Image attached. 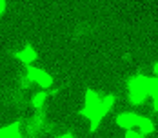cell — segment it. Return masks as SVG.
Masks as SVG:
<instances>
[{"label":"cell","mask_w":158,"mask_h":138,"mask_svg":"<svg viewBox=\"0 0 158 138\" xmlns=\"http://www.w3.org/2000/svg\"><path fill=\"white\" fill-rule=\"evenodd\" d=\"M22 135H24V131H22V125L18 122L0 127V138H20Z\"/></svg>","instance_id":"cell-7"},{"label":"cell","mask_w":158,"mask_h":138,"mask_svg":"<svg viewBox=\"0 0 158 138\" xmlns=\"http://www.w3.org/2000/svg\"><path fill=\"white\" fill-rule=\"evenodd\" d=\"M114 100H116L114 94H106V96H102V94L96 93L95 89H87V91H85L82 115L89 120V129H91L93 133L100 127L104 116H106V115L109 113V109L114 106Z\"/></svg>","instance_id":"cell-1"},{"label":"cell","mask_w":158,"mask_h":138,"mask_svg":"<svg viewBox=\"0 0 158 138\" xmlns=\"http://www.w3.org/2000/svg\"><path fill=\"white\" fill-rule=\"evenodd\" d=\"M153 75H155V77H158V62L153 65Z\"/></svg>","instance_id":"cell-13"},{"label":"cell","mask_w":158,"mask_h":138,"mask_svg":"<svg viewBox=\"0 0 158 138\" xmlns=\"http://www.w3.org/2000/svg\"><path fill=\"white\" fill-rule=\"evenodd\" d=\"M26 75L31 80V84H36V86H40V87H44V89H51V87H53V77L49 75L46 69H42V67L27 65Z\"/></svg>","instance_id":"cell-3"},{"label":"cell","mask_w":158,"mask_h":138,"mask_svg":"<svg viewBox=\"0 0 158 138\" xmlns=\"http://www.w3.org/2000/svg\"><path fill=\"white\" fill-rule=\"evenodd\" d=\"M143 136H145V135H143L140 129H138V131H135V127L126 129V138H143Z\"/></svg>","instance_id":"cell-11"},{"label":"cell","mask_w":158,"mask_h":138,"mask_svg":"<svg viewBox=\"0 0 158 138\" xmlns=\"http://www.w3.org/2000/svg\"><path fill=\"white\" fill-rule=\"evenodd\" d=\"M149 96V77L135 75L127 82V100L131 106H142Z\"/></svg>","instance_id":"cell-2"},{"label":"cell","mask_w":158,"mask_h":138,"mask_svg":"<svg viewBox=\"0 0 158 138\" xmlns=\"http://www.w3.org/2000/svg\"><path fill=\"white\" fill-rule=\"evenodd\" d=\"M138 122V113H133V111H124V113H118L116 115V125L120 129H131V127H136Z\"/></svg>","instance_id":"cell-4"},{"label":"cell","mask_w":158,"mask_h":138,"mask_svg":"<svg viewBox=\"0 0 158 138\" xmlns=\"http://www.w3.org/2000/svg\"><path fill=\"white\" fill-rule=\"evenodd\" d=\"M136 127L142 131L145 136H149V135H153V131H155V123L151 118H147V116H143V115H138V122H136Z\"/></svg>","instance_id":"cell-8"},{"label":"cell","mask_w":158,"mask_h":138,"mask_svg":"<svg viewBox=\"0 0 158 138\" xmlns=\"http://www.w3.org/2000/svg\"><path fill=\"white\" fill-rule=\"evenodd\" d=\"M149 96L153 98V109L158 113V77H149Z\"/></svg>","instance_id":"cell-9"},{"label":"cell","mask_w":158,"mask_h":138,"mask_svg":"<svg viewBox=\"0 0 158 138\" xmlns=\"http://www.w3.org/2000/svg\"><path fill=\"white\" fill-rule=\"evenodd\" d=\"M6 7H7V2H6V0H0V18H2V15H4Z\"/></svg>","instance_id":"cell-12"},{"label":"cell","mask_w":158,"mask_h":138,"mask_svg":"<svg viewBox=\"0 0 158 138\" xmlns=\"http://www.w3.org/2000/svg\"><path fill=\"white\" fill-rule=\"evenodd\" d=\"M13 56H15L22 65H26V67H27V65H33V62L38 58L36 51H35L31 46H26V47H22V49H18Z\"/></svg>","instance_id":"cell-5"},{"label":"cell","mask_w":158,"mask_h":138,"mask_svg":"<svg viewBox=\"0 0 158 138\" xmlns=\"http://www.w3.org/2000/svg\"><path fill=\"white\" fill-rule=\"evenodd\" d=\"M35 111H36V113L29 118L27 127H26V131H27L29 136H35V135H36L38 131H42V127H44V115H42V109H35Z\"/></svg>","instance_id":"cell-6"},{"label":"cell","mask_w":158,"mask_h":138,"mask_svg":"<svg viewBox=\"0 0 158 138\" xmlns=\"http://www.w3.org/2000/svg\"><path fill=\"white\" fill-rule=\"evenodd\" d=\"M48 100V91H36L31 94V106L33 109H42Z\"/></svg>","instance_id":"cell-10"}]
</instances>
